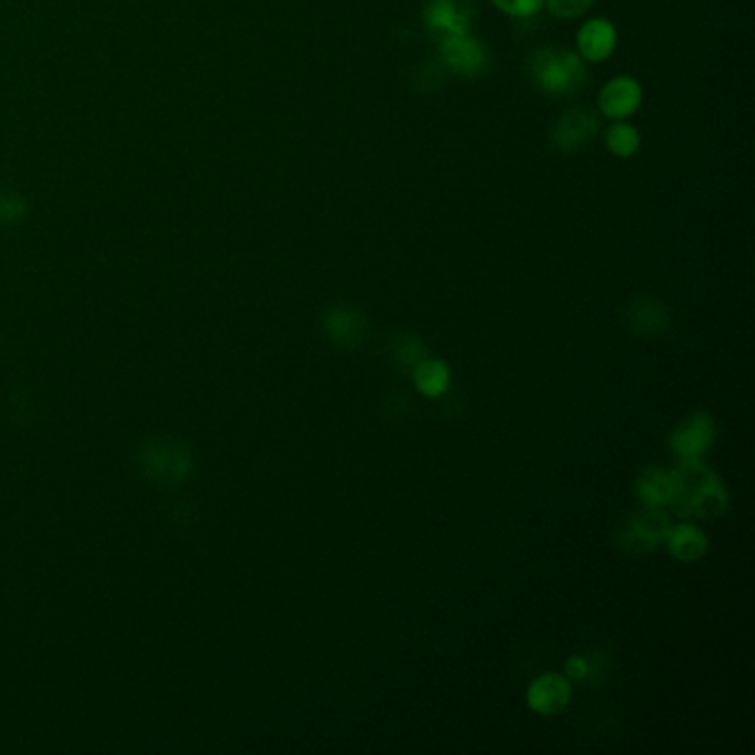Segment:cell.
<instances>
[{"instance_id": "cell-21", "label": "cell", "mask_w": 755, "mask_h": 755, "mask_svg": "<svg viewBox=\"0 0 755 755\" xmlns=\"http://www.w3.org/2000/svg\"><path fill=\"white\" fill-rule=\"evenodd\" d=\"M592 0H547L550 13L561 18V20H572L578 18L581 13H585L590 9Z\"/></svg>"}, {"instance_id": "cell-6", "label": "cell", "mask_w": 755, "mask_h": 755, "mask_svg": "<svg viewBox=\"0 0 755 755\" xmlns=\"http://www.w3.org/2000/svg\"><path fill=\"white\" fill-rule=\"evenodd\" d=\"M672 474H674V499L670 505L681 516H689L692 501L703 490L721 481L718 474L709 465L703 463V459H687Z\"/></svg>"}, {"instance_id": "cell-7", "label": "cell", "mask_w": 755, "mask_h": 755, "mask_svg": "<svg viewBox=\"0 0 755 755\" xmlns=\"http://www.w3.org/2000/svg\"><path fill=\"white\" fill-rule=\"evenodd\" d=\"M596 133L598 118L590 109H570L552 124L550 140L554 149L570 153L583 149Z\"/></svg>"}, {"instance_id": "cell-19", "label": "cell", "mask_w": 755, "mask_h": 755, "mask_svg": "<svg viewBox=\"0 0 755 755\" xmlns=\"http://www.w3.org/2000/svg\"><path fill=\"white\" fill-rule=\"evenodd\" d=\"M392 355H394V364H399L405 371H414L425 360V349L416 338L403 335L396 340Z\"/></svg>"}, {"instance_id": "cell-16", "label": "cell", "mask_w": 755, "mask_h": 755, "mask_svg": "<svg viewBox=\"0 0 755 755\" xmlns=\"http://www.w3.org/2000/svg\"><path fill=\"white\" fill-rule=\"evenodd\" d=\"M414 385L425 396H441L450 387V369L439 360H423L414 371Z\"/></svg>"}, {"instance_id": "cell-5", "label": "cell", "mask_w": 755, "mask_h": 755, "mask_svg": "<svg viewBox=\"0 0 755 755\" xmlns=\"http://www.w3.org/2000/svg\"><path fill=\"white\" fill-rule=\"evenodd\" d=\"M439 49H441L443 67L463 78L481 76L490 62V56L483 42L472 38L470 33L443 38L439 40Z\"/></svg>"}, {"instance_id": "cell-15", "label": "cell", "mask_w": 755, "mask_h": 755, "mask_svg": "<svg viewBox=\"0 0 755 755\" xmlns=\"http://www.w3.org/2000/svg\"><path fill=\"white\" fill-rule=\"evenodd\" d=\"M665 543L678 561L694 563L707 552V536L696 525H676L670 530Z\"/></svg>"}, {"instance_id": "cell-13", "label": "cell", "mask_w": 755, "mask_h": 755, "mask_svg": "<svg viewBox=\"0 0 755 755\" xmlns=\"http://www.w3.org/2000/svg\"><path fill=\"white\" fill-rule=\"evenodd\" d=\"M326 333L342 346H358L366 338V320L360 311L349 306H335L324 318Z\"/></svg>"}, {"instance_id": "cell-4", "label": "cell", "mask_w": 755, "mask_h": 755, "mask_svg": "<svg viewBox=\"0 0 755 755\" xmlns=\"http://www.w3.org/2000/svg\"><path fill=\"white\" fill-rule=\"evenodd\" d=\"M474 16V0H430L423 9L425 27L439 40L467 33L472 29Z\"/></svg>"}, {"instance_id": "cell-20", "label": "cell", "mask_w": 755, "mask_h": 755, "mask_svg": "<svg viewBox=\"0 0 755 755\" xmlns=\"http://www.w3.org/2000/svg\"><path fill=\"white\" fill-rule=\"evenodd\" d=\"M445 67L443 62H425L421 69H419V76H416V84L419 89L423 91H436L443 80H445Z\"/></svg>"}, {"instance_id": "cell-3", "label": "cell", "mask_w": 755, "mask_h": 755, "mask_svg": "<svg viewBox=\"0 0 755 755\" xmlns=\"http://www.w3.org/2000/svg\"><path fill=\"white\" fill-rule=\"evenodd\" d=\"M670 516L663 512V507L645 505L641 512H636L630 521V525L621 532L618 545L625 554L643 556L654 552L661 543H665L670 534Z\"/></svg>"}, {"instance_id": "cell-9", "label": "cell", "mask_w": 755, "mask_h": 755, "mask_svg": "<svg viewBox=\"0 0 755 755\" xmlns=\"http://www.w3.org/2000/svg\"><path fill=\"white\" fill-rule=\"evenodd\" d=\"M641 100H643L641 84L634 78L621 76L603 87L598 95V109L607 118H627L641 107Z\"/></svg>"}, {"instance_id": "cell-1", "label": "cell", "mask_w": 755, "mask_h": 755, "mask_svg": "<svg viewBox=\"0 0 755 755\" xmlns=\"http://www.w3.org/2000/svg\"><path fill=\"white\" fill-rule=\"evenodd\" d=\"M530 76L538 91L570 98L585 89L587 69L581 56L558 47H538L530 58Z\"/></svg>"}, {"instance_id": "cell-8", "label": "cell", "mask_w": 755, "mask_h": 755, "mask_svg": "<svg viewBox=\"0 0 755 755\" xmlns=\"http://www.w3.org/2000/svg\"><path fill=\"white\" fill-rule=\"evenodd\" d=\"M716 441V421L707 412L692 414L674 434L672 450L683 459H703V454Z\"/></svg>"}, {"instance_id": "cell-11", "label": "cell", "mask_w": 755, "mask_h": 755, "mask_svg": "<svg viewBox=\"0 0 755 755\" xmlns=\"http://www.w3.org/2000/svg\"><path fill=\"white\" fill-rule=\"evenodd\" d=\"M625 322L632 329V333L643 338H656L670 329V313L658 300L636 298L630 302L625 311Z\"/></svg>"}, {"instance_id": "cell-23", "label": "cell", "mask_w": 755, "mask_h": 755, "mask_svg": "<svg viewBox=\"0 0 755 755\" xmlns=\"http://www.w3.org/2000/svg\"><path fill=\"white\" fill-rule=\"evenodd\" d=\"M587 672H590V667H587V661H585V658H581V656H574V658H570V661H567V674H570L572 678H576V681H583V678L587 676Z\"/></svg>"}, {"instance_id": "cell-12", "label": "cell", "mask_w": 755, "mask_h": 755, "mask_svg": "<svg viewBox=\"0 0 755 755\" xmlns=\"http://www.w3.org/2000/svg\"><path fill=\"white\" fill-rule=\"evenodd\" d=\"M616 47V29L612 22L603 18L587 20L578 31V49L585 60L601 62L605 60Z\"/></svg>"}, {"instance_id": "cell-22", "label": "cell", "mask_w": 755, "mask_h": 755, "mask_svg": "<svg viewBox=\"0 0 755 755\" xmlns=\"http://www.w3.org/2000/svg\"><path fill=\"white\" fill-rule=\"evenodd\" d=\"M501 11H505V13H510V16H514V18H530V16H534L538 9H541V4H543V0H492Z\"/></svg>"}, {"instance_id": "cell-18", "label": "cell", "mask_w": 755, "mask_h": 755, "mask_svg": "<svg viewBox=\"0 0 755 755\" xmlns=\"http://www.w3.org/2000/svg\"><path fill=\"white\" fill-rule=\"evenodd\" d=\"M607 149L618 158H630L641 147V133L632 124H614L605 133Z\"/></svg>"}, {"instance_id": "cell-14", "label": "cell", "mask_w": 755, "mask_h": 755, "mask_svg": "<svg viewBox=\"0 0 755 755\" xmlns=\"http://www.w3.org/2000/svg\"><path fill=\"white\" fill-rule=\"evenodd\" d=\"M636 490H638V496L645 505L665 507L674 499V474L665 472L661 467H647L638 476Z\"/></svg>"}, {"instance_id": "cell-10", "label": "cell", "mask_w": 755, "mask_h": 755, "mask_svg": "<svg viewBox=\"0 0 755 755\" xmlns=\"http://www.w3.org/2000/svg\"><path fill=\"white\" fill-rule=\"evenodd\" d=\"M572 687L558 674H545L536 678L527 689V705L541 716H554L570 703Z\"/></svg>"}, {"instance_id": "cell-2", "label": "cell", "mask_w": 755, "mask_h": 755, "mask_svg": "<svg viewBox=\"0 0 755 755\" xmlns=\"http://www.w3.org/2000/svg\"><path fill=\"white\" fill-rule=\"evenodd\" d=\"M144 474L160 485H180L191 476L193 456L187 445L171 439H155L144 443L140 452Z\"/></svg>"}, {"instance_id": "cell-17", "label": "cell", "mask_w": 755, "mask_h": 755, "mask_svg": "<svg viewBox=\"0 0 755 755\" xmlns=\"http://www.w3.org/2000/svg\"><path fill=\"white\" fill-rule=\"evenodd\" d=\"M729 507V494L723 485V481L709 485L707 490H703L694 501H692V510L689 516H698V519H718L727 512Z\"/></svg>"}]
</instances>
